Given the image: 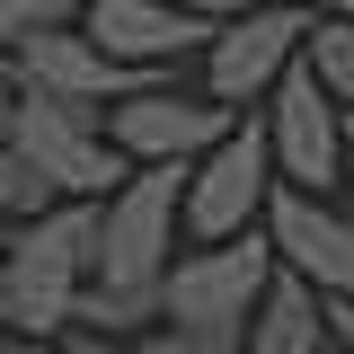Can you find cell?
Segmentation results:
<instances>
[{"instance_id":"3957f363","label":"cell","mask_w":354,"mask_h":354,"mask_svg":"<svg viewBox=\"0 0 354 354\" xmlns=\"http://www.w3.org/2000/svg\"><path fill=\"white\" fill-rule=\"evenodd\" d=\"M9 142L36 160L62 195H115L142 160L106 133V106L97 97H62V88L18 80V106H9Z\"/></svg>"},{"instance_id":"5b68a950","label":"cell","mask_w":354,"mask_h":354,"mask_svg":"<svg viewBox=\"0 0 354 354\" xmlns=\"http://www.w3.org/2000/svg\"><path fill=\"white\" fill-rule=\"evenodd\" d=\"M274 186H283V169H274V124H266V106H248L195 160V177H186V239H239V230H257Z\"/></svg>"},{"instance_id":"9c48e42d","label":"cell","mask_w":354,"mask_h":354,"mask_svg":"<svg viewBox=\"0 0 354 354\" xmlns=\"http://www.w3.org/2000/svg\"><path fill=\"white\" fill-rule=\"evenodd\" d=\"M239 115H248V106H221L213 88H204V97H177V88L151 80V88H133V97L106 106V133L124 142L133 160H204Z\"/></svg>"},{"instance_id":"2e32d148","label":"cell","mask_w":354,"mask_h":354,"mask_svg":"<svg viewBox=\"0 0 354 354\" xmlns=\"http://www.w3.org/2000/svg\"><path fill=\"white\" fill-rule=\"evenodd\" d=\"M0 354H80L71 337H36V328H0Z\"/></svg>"},{"instance_id":"5bb4252c","label":"cell","mask_w":354,"mask_h":354,"mask_svg":"<svg viewBox=\"0 0 354 354\" xmlns=\"http://www.w3.org/2000/svg\"><path fill=\"white\" fill-rule=\"evenodd\" d=\"M301 62L337 88V106H354V18H319L310 44H301Z\"/></svg>"},{"instance_id":"8992f818","label":"cell","mask_w":354,"mask_h":354,"mask_svg":"<svg viewBox=\"0 0 354 354\" xmlns=\"http://www.w3.org/2000/svg\"><path fill=\"white\" fill-rule=\"evenodd\" d=\"M310 27H319V9H301V0H257V9L221 18L213 44H204V88L221 106H266L274 80L301 62Z\"/></svg>"},{"instance_id":"7c38bea8","label":"cell","mask_w":354,"mask_h":354,"mask_svg":"<svg viewBox=\"0 0 354 354\" xmlns=\"http://www.w3.org/2000/svg\"><path fill=\"white\" fill-rule=\"evenodd\" d=\"M337 346V328H328V292L292 274V266H274V283H266L257 319H248V354H328Z\"/></svg>"},{"instance_id":"7402d4cb","label":"cell","mask_w":354,"mask_h":354,"mask_svg":"<svg viewBox=\"0 0 354 354\" xmlns=\"http://www.w3.org/2000/svg\"><path fill=\"white\" fill-rule=\"evenodd\" d=\"M346 186H354V106H346Z\"/></svg>"},{"instance_id":"4fadbf2b","label":"cell","mask_w":354,"mask_h":354,"mask_svg":"<svg viewBox=\"0 0 354 354\" xmlns=\"http://www.w3.org/2000/svg\"><path fill=\"white\" fill-rule=\"evenodd\" d=\"M44 204H62V186L9 142V124H0V221H27V213H44Z\"/></svg>"},{"instance_id":"d6986e66","label":"cell","mask_w":354,"mask_h":354,"mask_svg":"<svg viewBox=\"0 0 354 354\" xmlns=\"http://www.w3.org/2000/svg\"><path fill=\"white\" fill-rule=\"evenodd\" d=\"M186 9H204V18H239V9H257V0H186Z\"/></svg>"},{"instance_id":"ba28073f","label":"cell","mask_w":354,"mask_h":354,"mask_svg":"<svg viewBox=\"0 0 354 354\" xmlns=\"http://www.w3.org/2000/svg\"><path fill=\"white\" fill-rule=\"evenodd\" d=\"M9 71H18V80H36V88H62V97H97V106H115V97H133V88H151V80H160L151 62H124V53H106V44L80 27V18L18 36Z\"/></svg>"},{"instance_id":"44dd1931","label":"cell","mask_w":354,"mask_h":354,"mask_svg":"<svg viewBox=\"0 0 354 354\" xmlns=\"http://www.w3.org/2000/svg\"><path fill=\"white\" fill-rule=\"evenodd\" d=\"M301 9H319V18H354V0H301Z\"/></svg>"},{"instance_id":"8fae6325","label":"cell","mask_w":354,"mask_h":354,"mask_svg":"<svg viewBox=\"0 0 354 354\" xmlns=\"http://www.w3.org/2000/svg\"><path fill=\"white\" fill-rule=\"evenodd\" d=\"M80 27L106 44V53L169 71V62H186V53H204V44H213L221 18L186 9V0H80Z\"/></svg>"},{"instance_id":"9a60e30c","label":"cell","mask_w":354,"mask_h":354,"mask_svg":"<svg viewBox=\"0 0 354 354\" xmlns=\"http://www.w3.org/2000/svg\"><path fill=\"white\" fill-rule=\"evenodd\" d=\"M142 354H239V337H204V328L160 319V328H142Z\"/></svg>"},{"instance_id":"7a4b0ae2","label":"cell","mask_w":354,"mask_h":354,"mask_svg":"<svg viewBox=\"0 0 354 354\" xmlns=\"http://www.w3.org/2000/svg\"><path fill=\"white\" fill-rule=\"evenodd\" d=\"M97 221L106 195H62L9 230V266H0V328H36L62 337L80 319V292L97 274Z\"/></svg>"},{"instance_id":"ac0fdd59","label":"cell","mask_w":354,"mask_h":354,"mask_svg":"<svg viewBox=\"0 0 354 354\" xmlns=\"http://www.w3.org/2000/svg\"><path fill=\"white\" fill-rule=\"evenodd\" d=\"M328 328H337V346H354V301H328Z\"/></svg>"},{"instance_id":"e0dca14e","label":"cell","mask_w":354,"mask_h":354,"mask_svg":"<svg viewBox=\"0 0 354 354\" xmlns=\"http://www.w3.org/2000/svg\"><path fill=\"white\" fill-rule=\"evenodd\" d=\"M71 346H80V354H142L133 337H106V328H88V337H71Z\"/></svg>"},{"instance_id":"52a82bcc","label":"cell","mask_w":354,"mask_h":354,"mask_svg":"<svg viewBox=\"0 0 354 354\" xmlns=\"http://www.w3.org/2000/svg\"><path fill=\"white\" fill-rule=\"evenodd\" d=\"M266 124H274V169L292 177V186H346V106H337V88L319 80L310 62H292L274 97H266Z\"/></svg>"},{"instance_id":"ffe728a7","label":"cell","mask_w":354,"mask_h":354,"mask_svg":"<svg viewBox=\"0 0 354 354\" xmlns=\"http://www.w3.org/2000/svg\"><path fill=\"white\" fill-rule=\"evenodd\" d=\"M9 106H18V71H0V124H9Z\"/></svg>"},{"instance_id":"cb8c5ba5","label":"cell","mask_w":354,"mask_h":354,"mask_svg":"<svg viewBox=\"0 0 354 354\" xmlns=\"http://www.w3.org/2000/svg\"><path fill=\"white\" fill-rule=\"evenodd\" d=\"M328 354H354V346H328Z\"/></svg>"},{"instance_id":"30bf717a","label":"cell","mask_w":354,"mask_h":354,"mask_svg":"<svg viewBox=\"0 0 354 354\" xmlns=\"http://www.w3.org/2000/svg\"><path fill=\"white\" fill-rule=\"evenodd\" d=\"M266 230H274V248L292 274H310L328 301H354V221L319 195V186H274L266 195Z\"/></svg>"},{"instance_id":"603a6c76","label":"cell","mask_w":354,"mask_h":354,"mask_svg":"<svg viewBox=\"0 0 354 354\" xmlns=\"http://www.w3.org/2000/svg\"><path fill=\"white\" fill-rule=\"evenodd\" d=\"M0 266H9V239H0Z\"/></svg>"},{"instance_id":"277c9868","label":"cell","mask_w":354,"mask_h":354,"mask_svg":"<svg viewBox=\"0 0 354 354\" xmlns=\"http://www.w3.org/2000/svg\"><path fill=\"white\" fill-rule=\"evenodd\" d=\"M274 266H283V248H274L266 221H257V230H239V239H195V248L169 266L160 319L204 328V337H239V354H248V319H257Z\"/></svg>"},{"instance_id":"6da1fadb","label":"cell","mask_w":354,"mask_h":354,"mask_svg":"<svg viewBox=\"0 0 354 354\" xmlns=\"http://www.w3.org/2000/svg\"><path fill=\"white\" fill-rule=\"evenodd\" d=\"M186 177H195V160H142L106 195L97 274H88V292H80V328H106V337L160 328V292H169L177 230H186Z\"/></svg>"}]
</instances>
